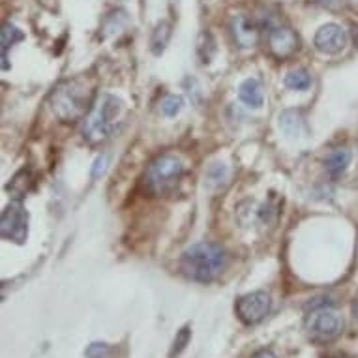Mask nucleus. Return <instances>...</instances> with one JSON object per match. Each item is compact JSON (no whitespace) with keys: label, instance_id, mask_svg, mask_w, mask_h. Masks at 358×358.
Masks as SVG:
<instances>
[{"label":"nucleus","instance_id":"1","mask_svg":"<svg viewBox=\"0 0 358 358\" xmlns=\"http://www.w3.org/2000/svg\"><path fill=\"white\" fill-rule=\"evenodd\" d=\"M94 100V81L88 76H77L62 81L49 98L55 115L64 122L81 120Z\"/></svg>","mask_w":358,"mask_h":358},{"label":"nucleus","instance_id":"2","mask_svg":"<svg viewBox=\"0 0 358 358\" xmlns=\"http://www.w3.org/2000/svg\"><path fill=\"white\" fill-rule=\"evenodd\" d=\"M227 264V252L214 242H199L182 253L180 268L189 280L212 282Z\"/></svg>","mask_w":358,"mask_h":358},{"label":"nucleus","instance_id":"3","mask_svg":"<svg viewBox=\"0 0 358 358\" xmlns=\"http://www.w3.org/2000/svg\"><path fill=\"white\" fill-rule=\"evenodd\" d=\"M122 113L124 103L118 100L117 96H101L94 111L90 113V117L85 122V137L92 143L107 141L115 134L117 124L122 118Z\"/></svg>","mask_w":358,"mask_h":358},{"label":"nucleus","instance_id":"4","mask_svg":"<svg viewBox=\"0 0 358 358\" xmlns=\"http://www.w3.org/2000/svg\"><path fill=\"white\" fill-rule=\"evenodd\" d=\"M184 175L182 159L175 154H164L148 165L145 173V184L150 194L167 195L176 188Z\"/></svg>","mask_w":358,"mask_h":358},{"label":"nucleus","instance_id":"5","mask_svg":"<svg viewBox=\"0 0 358 358\" xmlns=\"http://www.w3.org/2000/svg\"><path fill=\"white\" fill-rule=\"evenodd\" d=\"M308 329L317 340H334L336 336H340L341 329H343V319L334 310H330L329 304L321 306V308H315L310 313Z\"/></svg>","mask_w":358,"mask_h":358},{"label":"nucleus","instance_id":"6","mask_svg":"<svg viewBox=\"0 0 358 358\" xmlns=\"http://www.w3.org/2000/svg\"><path fill=\"white\" fill-rule=\"evenodd\" d=\"M268 311H271V296L263 291L244 294L236 302V315L246 324L261 323L268 315Z\"/></svg>","mask_w":358,"mask_h":358},{"label":"nucleus","instance_id":"7","mask_svg":"<svg viewBox=\"0 0 358 358\" xmlns=\"http://www.w3.org/2000/svg\"><path fill=\"white\" fill-rule=\"evenodd\" d=\"M2 236L10 242L23 244L29 233V216L21 205H10L2 212V225H0Z\"/></svg>","mask_w":358,"mask_h":358},{"label":"nucleus","instance_id":"8","mask_svg":"<svg viewBox=\"0 0 358 358\" xmlns=\"http://www.w3.org/2000/svg\"><path fill=\"white\" fill-rule=\"evenodd\" d=\"M315 48L324 55H338L347 48V32L340 24H324L315 34Z\"/></svg>","mask_w":358,"mask_h":358},{"label":"nucleus","instance_id":"9","mask_svg":"<svg viewBox=\"0 0 358 358\" xmlns=\"http://www.w3.org/2000/svg\"><path fill=\"white\" fill-rule=\"evenodd\" d=\"M268 43H271L272 53L280 59H285L299 49V36L287 27H276L268 36Z\"/></svg>","mask_w":358,"mask_h":358},{"label":"nucleus","instance_id":"10","mask_svg":"<svg viewBox=\"0 0 358 358\" xmlns=\"http://www.w3.org/2000/svg\"><path fill=\"white\" fill-rule=\"evenodd\" d=\"M233 34H235L236 43L241 48H252L253 43L257 41L259 30L246 15H236L233 19Z\"/></svg>","mask_w":358,"mask_h":358},{"label":"nucleus","instance_id":"11","mask_svg":"<svg viewBox=\"0 0 358 358\" xmlns=\"http://www.w3.org/2000/svg\"><path fill=\"white\" fill-rule=\"evenodd\" d=\"M238 98H241L248 107L259 109V107L264 103V92L261 81L255 79V77H250L246 81H242L241 87H238Z\"/></svg>","mask_w":358,"mask_h":358},{"label":"nucleus","instance_id":"12","mask_svg":"<svg viewBox=\"0 0 358 358\" xmlns=\"http://www.w3.org/2000/svg\"><path fill=\"white\" fill-rule=\"evenodd\" d=\"M349 164H351V152L347 148H338V150L329 154V158H327V171H329L330 176H340L347 169Z\"/></svg>","mask_w":358,"mask_h":358},{"label":"nucleus","instance_id":"13","mask_svg":"<svg viewBox=\"0 0 358 358\" xmlns=\"http://www.w3.org/2000/svg\"><path fill=\"white\" fill-rule=\"evenodd\" d=\"M285 85L293 90H308L311 87V76L306 70L289 71L285 77Z\"/></svg>","mask_w":358,"mask_h":358},{"label":"nucleus","instance_id":"14","mask_svg":"<svg viewBox=\"0 0 358 358\" xmlns=\"http://www.w3.org/2000/svg\"><path fill=\"white\" fill-rule=\"evenodd\" d=\"M171 36V27L167 23H159L154 30L152 36V49L154 53H159V51H164V48L167 45V41H169Z\"/></svg>","mask_w":358,"mask_h":358},{"label":"nucleus","instance_id":"15","mask_svg":"<svg viewBox=\"0 0 358 358\" xmlns=\"http://www.w3.org/2000/svg\"><path fill=\"white\" fill-rule=\"evenodd\" d=\"M182 106L184 100L180 96H167V98L162 101V111H164V115H167V117H176V115L180 113V109H182Z\"/></svg>","mask_w":358,"mask_h":358},{"label":"nucleus","instance_id":"16","mask_svg":"<svg viewBox=\"0 0 358 358\" xmlns=\"http://www.w3.org/2000/svg\"><path fill=\"white\" fill-rule=\"evenodd\" d=\"M23 38V34L19 32L15 27H12V24H6L4 27V30H2V51H4V59H6V51L10 45H13L15 41H19Z\"/></svg>","mask_w":358,"mask_h":358},{"label":"nucleus","instance_id":"17","mask_svg":"<svg viewBox=\"0 0 358 358\" xmlns=\"http://www.w3.org/2000/svg\"><path fill=\"white\" fill-rule=\"evenodd\" d=\"M88 358H109V347L106 343H92L87 349Z\"/></svg>","mask_w":358,"mask_h":358},{"label":"nucleus","instance_id":"18","mask_svg":"<svg viewBox=\"0 0 358 358\" xmlns=\"http://www.w3.org/2000/svg\"><path fill=\"white\" fill-rule=\"evenodd\" d=\"M189 340V330L188 329H182V332L178 334V338L175 340V349H173V355L175 352H180L186 347V343H188Z\"/></svg>","mask_w":358,"mask_h":358},{"label":"nucleus","instance_id":"19","mask_svg":"<svg viewBox=\"0 0 358 358\" xmlns=\"http://www.w3.org/2000/svg\"><path fill=\"white\" fill-rule=\"evenodd\" d=\"M253 358H276V357H274L271 351H261V352H257V355H255Z\"/></svg>","mask_w":358,"mask_h":358},{"label":"nucleus","instance_id":"20","mask_svg":"<svg viewBox=\"0 0 358 358\" xmlns=\"http://www.w3.org/2000/svg\"><path fill=\"white\" fill-rule=\"evenodd\" d=\"M319 2H323V4H327V6H334V4H338L340 0H319Z\"/></svg>","mask_w":358,"mask_h":358},{"label":"nucleus","instance_id":"21","mask_svg":"<svg viewBox=\"0 0 358 358\" xmlns=\"http://www.w3.org/2000/svg\"><path fill=\"white\" fill-rule=\"evenodd\" d=\"M352 311H355V317H357V319H358V304H357V306H355V310H352Z\"/></svg>","mask_w":358,"mask_h":358}]
</instances>
